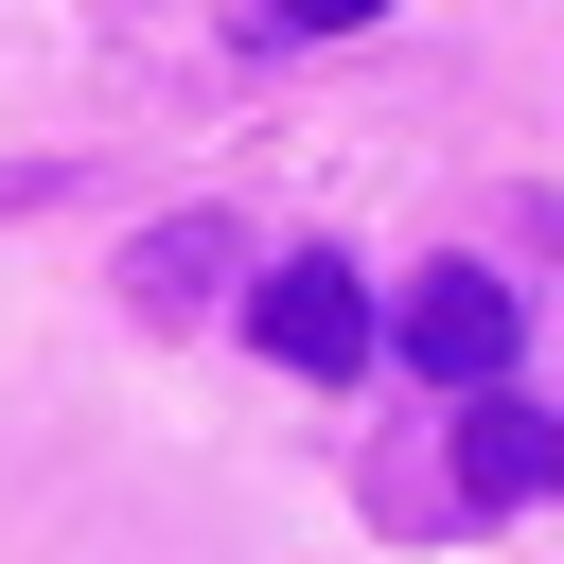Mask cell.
Returning <instances> with one entry per match:
<instances>
[{"mask_svg": "<svg viewBox=\"0 0 564 564\" xmlns=\"http://www.w3.org/2000/svg\"><path fill=\"white\" fill-rule=\"evenodd\" d=\"M247 335H264L282 370H370V282L300 247V264H264V282H247Z\"/></svg>", "mask_w": 564, "mask_h": 564, "instance_id": "cell-2", "label": "cell"}, {"mask_svg": "<svg viewBox=\"0 0 564 564\" xmlns=\"http://www.w3.org/2000/svg\"><path fill=\"white\" fill-rule=\"evenodd\" d=\"M546 476H564V423L511 405V388H458V494H476V511H529Z\"/></svg>", "mask_w": 564, "mask_h": 564, "instance_id": "cell-3", "label": "cell"}, {"mask_svg": "<svg viewBox=\"0 0 564 564\" xmlns=\"http://www.w3.org/2000/svg\"><path fill=\"white\" fill-rule=\"evenodd\" d=\"M194 264L229 282V229H159V247H141V317H194Z\"/></svg>", "mask_w": 564, "mask_h": 564, "instance_id": "cell-4", "label": "cell"}, {"mask_svg": "<svg viewBox=\"0 0 564 564\" xmlns=\"http://www.w3.org/2000/svg\"><path fill=\"white\" fill-rule=\"evenodd\" d=\"M388 335H405V370H423V388H494V370H511V335H529V300H511L494 264H423Z\"/></svg>", "mask_w": 564, "mask_h": 564, "instance_id": "cell-1", "label": "cell"}, {"mask_svg": "<svg viewBox=\"0 0 564 564\" xmlns=\"http://www.w3.org/2000/svg\"><path fill=\"white\" fill-rule=\"evenodd\" d=\"M282 35H352V18H388V0H264Z\"/></svg>", "mask_w": 564, "mask_h": 564, "instance_id": "cell-5", "label": "cell"}]
</instances>
